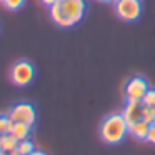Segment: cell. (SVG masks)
Listing matches in <instances>:
<instances>
[{"label":"cell","mask_w":155,"mask_h":155,"mask_svg":"<svg viewBox=\"0 0 155 155\" xmlns=\"http://www.w3.org/2000/svg\"><path fill=\"white\" fill-rule=\"evenodd\" d=\"M85 12L84 0H58L50 7V17L58 27L68 28L82 20Z\"/></svg>","instance_id":"1"},{"label":"cell","mask_w":155,"mask_h":155,"mask_svg":"<svg viewBox=\"0 0 155 155\" xmlns=\"http://www.w3.org/2000/svg\"><path fill=\"white\" fill-rule=\"evenodd\" d=\"M128 132L127 122H125L122 114H112L108 117L104 118L100 125V137L104 138V142L110 145H117L125 138Z\"/></svg>","instance_id":"2"},{"label":"cell","mask_w":155,"mask_h":155,"mask_svg":"<svg viewBox=\"0 0 155 155\" xmlns=\"http://www.w3.org/2000/svg\"><path fill=\"white\" fill-rule=\"evenodd\" d=\"M35 77V67L27 60H18L10 68V80L17 87H25L28 85Z\"/></svg>","instance_id":"3"},{"label":"cell","mask_w":155,"mask_h":155,"mask_svg":"<svg viewBox=\"0 0 155 155\" xmlns=\"http://www.w3.org/2000/svg\"><path fill=\"white\" fill-rule=\"evenodd\" d=\"M115 14L125 22H135L142 14L140 0H117L115 2Z\"/></svg>","instance_id":"4"},{"label":"cell","mask_w":155,"mask_h":155,"mask_svg":"<svg viewBox=\"0 0 155 155\" xmlns=\"http://www.w3.org/2000/svg\"><path fill=\"white\" fill-rule=\"evenodd\" d=\"M8 117L14 122H22V124H28L34 125L37 120V112H35L34 105L32 104H17L10 108L8 112Z\"/></svg>","instance_id":"5"},{"label":"cell","mask_w":155,"mask_h":155,"mask_svg":"<svg viewBox=\"0 0 155 155\" xmlns=\"http://www.w3.org/2000/svg\"><path fill=\"white\" fill-rule=\"evenodd\" d=\"M148 90V84L143 77H132L127 82L125 94H127V102H142V97Z\"/></svg>","instance_id":"6"},{"label":"cell","mask_w":155,"mask_h":155,"mask_svg":"<svg viewBox=\"0 0 155 155\" xmlns=\"http://www.w3.org/2000/svg\"><path fill=\"white\" fill-rule=\"evenodd\" d=\"M122 115H124L125 122H127V127H128V132H130L134 128V125L142 120V102H127Z\"/></svg>","instance_id":"7"},{"label":"cell","mask_w":155,"mask_h":155,"mask_svg":"<svg viewBox=\"0 0 155 155\" xmlns=\"http://www.w3.org/2000/svg\"><path fill=\"white\" fill-rule=\"evenodd\" d=\"M18 140L15 138L14 134H2L0 135V150L5 152V153H14L17 150Z\"/></svg>","instance_id":"8"},{"label":"cell","mask_w":155,"mask_h":155,"mask_svg":"<svg viewBox=\"0 0 155 155\" xmlns=\"http://www.w3.org/2000/svg\"><path fill=\"white\" fill-rule=\"evenodd\" d=\"M148 130H150V124L140 120V122H137V124L134 125V128L130 130V134L134 135L135 138H138V140H147Z\"/></svg>","instance_id":"9"},{"label":"cell","mask_w":155,"mask_h":155,"mask_svg":"<svg viewBox=\"0 0 155 155\" xmlns=\"http://www.w3.org/2000/svg\"><path fill=\"white\" fill-rule=\"evenodd\" d=\"M30 128H32V125H28V124L15 122V127H14V132H12V134L15 135V138H17L18 142H20V140H27L28 135H30Z\"/></svg>","instance_id":"10"},{"label":"cell","mask_w":155,"mask_h":155,"mask_svg":"<svg viewBox=\"0 0 155 155\" xmlns=\"http://www.w3.org/2000/svg\"><path fill=\"white\" fill-rule=\"evenodd\" d=\"M15 127V122L10 117H5V115H0V135L2 134H12Z\"/></svg>","instance_id":"11"},{"label":"cell","mask_w":155,"mask_h":155,"mask_svg":"<svg viewBox=\"0 0 155 155\" xmlns=\"http://www.w3.org/2000/svg\"><path fill=\"white\" fill-rule=\"evenodd\" d=\"M34 150H35V147H34V143H32L30 140H20L18 145H17L15 153H18V155H30Z\"/></svg>","instance_id":"12"},{"label":"cell","mask_w":155,"mask_h":155,"mask_svg":"<svg viewBox=\"0 0 155 155\" xmlns=\"http://www.w3.org/2000/svg\"><path fill=\"white\" fill-rule=\"evenodd\" d=\"M142 120L147 122V124H153L155 120V107H147V105H142Z\"/></svg>","instance_id":"13"},{"label":"cell","mask_w":155,"mask_h":155,"mask_svg":"<svg viewBox=\"0 0 155 155\" xmlns=\"http://www.w3.org/2000/svg\"><path fill=\"white\" fill-rule=\"evenodd\" d=\"M142 105L155 107V90H153V88H148V90L145 92V95L142 97Z\"/></svg>","instance_id":"14"},{"label":"cell","mask_w":155,"mask_h":155,"mask_svg":"<svg viewBox=\"0 0 155 155\" xmlns=\"http://www.w3.org/2000/svg\"><path fill=\"white\" fill-rule=\"evenodd\" d=\"M2 2H4V7L8 10H18L25 4V0H2Z\"/></svg>","instance_id":"15"},{"label":"cell","mask_w":155,"mask_h":155,"mask_svg":"<svg viewBox=\"0 0 155 155\" xmlns=\"http://www.w3.org/2000/svg\"><path fill=\"white\" fill-rule=\"evenodd\" d=\"M147 142L155 145V125L153 124L150 125V130H148V135H147Z\"/></svg>","instance_id":"16"},{"label":"cell","mask_w":155,"mask_h":155,"mask_svg":"<svg viewBox=\"0 0 155 155\" xmlns=\"http://www.w3.org/2000/svg\"><path fill=\"white\" fill-rule=\"evenodd\" d=\"M57 2H58V0H40V4L45 5V7H48V8H50L54 4H57Z\"/></svg>","instance_id":"17"},{"label":"cell","mask_w":155,"mask_h":155,"mask_svg":"<svg viewBox=\"0 0 155 155\" xmlns=\"http://www.w3.org/2000/svg\"><path fill=\"white\" fill-rule=\"evenodd\" d=\"M30 155H45V153H44V152H37V150H34Z\"/></svg>","instance_id":"18"},{"label":"cell","mask_w":155,"mask_h":155,"mask_svg":"<svg viewBox=\"0 0 155 155\" xmlns=\"http://www.w3.org/2000/svg\"><path fill=\"white\" fill-rule=\"evenodd\" d=\"M0 155H7V153H5V152H2V150H0Z\"/></svg>","instance_id":"19"},{"label":"cell","mask_w":155,"mask_h":155,"mask_svg":"<svg viewBox=\"0 0 155 155\" xmlns=\"http://www.w3.org/2000/svg\"><path fill=\"white\" fill-rule=\"evenodd\" d=\"M100 2H112V0H100Z\"/></svg>","instance_id":"20"},{"label":"cell","mask_w":155,"mask_h":155,"mask_svg":"<svg viewBox=\"0 0 155 155\" xmlns=\"http://www.w3.org/2000/svg\"><path fill=\"white\" fill-rule=\"evenodd\" d=\"M8 155H18V153H15V152H14V153H8Z\"/></svg>","instance_id":"21"},{"label":"cell","mask_w":155,"mask_h":155,"mask_svg":"<svg viewBox=\"0 0 155 155\" xmlns=\"http://www.w3.org/2000/svg\"><path fill=\"white\" fill-rule=\"evenodd\" d=\"M153 125H155V120H153Z\"/></svg>","instance_id":"22"}]
</instances>
